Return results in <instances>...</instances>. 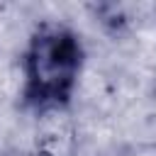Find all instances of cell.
<instances>
[{"mask_svg": "<svg viewBox=\"0 0 156 156\" xmlns=\"http://www.w3.org/2000/svg\"><path fill=\"white\" fill-rule=\"evenodd\" d=\"M119 156H156V141H139L127 146Z\"/></svg>", "mask_w": 156, "mask_h": 156, "instance_id": "obj_2", "label": "cell"}, {"mask_svg": "<svg viewBox=\"0 0 156 156\" xmlns=\"http://www.w3.org/2000/svg\"><path fill=\"white\" fill-rule=\"evenodd\" d=\"M85 41L63 20H39L20 54V105L34 117L63 115L85 68Z\"/></svg>", "mask_w": 156, "mask_h": 156, "instance_id": "obj_1", "label": "cell"}]
</instances>
